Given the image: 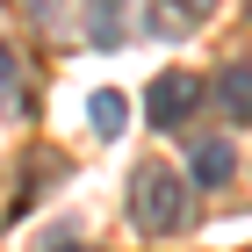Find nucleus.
<instances>
[{"instance_id": "nucleus-1", "label": "nucleus", "mask_w": 252, "mask_h": 252, "mask_svg": "<svg viewBox=\"0 0 252 252\" xmlns=\"http://www.w3.org/2000/svg\"><path fill=\"white\" fill-rule=\"evenodd\" d=\"M130 216H137V231H152V238H173V231H188V223H194L188 173H180V166H166V158L137 166V173H130Z\"/></svg>"}, {"instance_id": "nucleus-2", "label": "nucleus", "mask_w": 252, "mask_h": 252, "mask_svg": "<svg viewBox=\"0 0 252 252\" xmlns=\"http://www.w3.org/2000/svg\"><path fill=\"white\" fill-rule=\"evenodd\" d=\"M202 94H209V87H202L194 72H158V79H152V94H144V116H152V130H180V123L202 108Z\"/></svg>"}, {"instance_id": "nucleus-3", "label": "nucleus", "mask_w": 252, "mask_h": 252, "mask_svg": "<svg viewBox=\"0 0 252 252\" xmlns=\"http://www.w3.org/2000/svg\"><path fill=\"white\" fill-rule=\"evenodd\" d=\"M216 108L231 123H252V65H223L216 72Z\"/></svg>"}, {"instance_id": "nucleus-4", "label": "nucleus", "mask_w": 252, "mask_h": 252, "mask_svg": "<svg viewBox=\"0 0 252 252\" xmlns=\"http://www.w3.org/2000/svg\"><path fill=\"white\" fill-rule=\"evenodd\" d=\"M87 36H94L101 51H116V43L130 36V7H123V0H94V7H87Z\"/></svg>"}, {"instance_id": "nucleus-5", "label": "nucleus", "mask_w": 252, "mask_h": 252, "mask_svg": "<svg viewBox=\"0 0 252 252\" xmlns=\"http://www.w3.org/2000/svg\"><path fill=\"white\" fill-rule=\"evenodd\" d=\"M87 123H94V137L108 144V137H123V123H130V101H123L116 87H101V94L87 101Z\"/></svg>"}, {"instance_id": "nucleus-6", "label": "nucleus", "mask_w": 252, "mask_h": 252, "mask_svg": "<svg viewBox=\"0 0 252 252\" xmlns=\"http://www.w3.org/2000/svg\"><path fill=\"white\" fill-rule=\"evenodd\" d=\"M231 180V144L223 137H202L194 144V188H223Z\"/></svg>"}, {"instance_id": "nucleus-7", "label": "nucleus", "mask_w": 252, "mask_h": 252, "mask_svg": "<svg viewBox=\"0 0 252 252\" xmlns=\"http://www.w3.org/2000/svg\"><path fill=\"white\" fill-rule=\"evenodd\" d=\"M173 7H180V15H188V22H194V15H209L216 0H173Z\"/></svg>"}]
</instances>
